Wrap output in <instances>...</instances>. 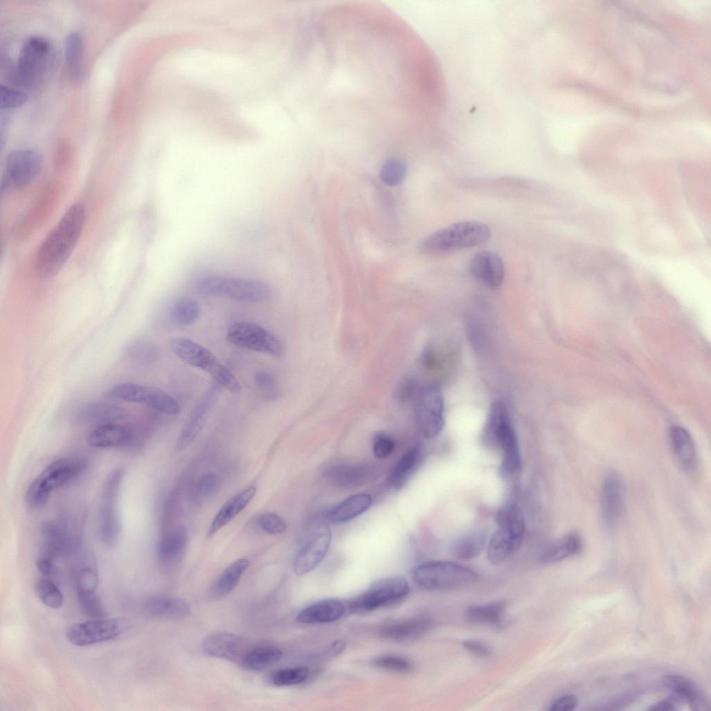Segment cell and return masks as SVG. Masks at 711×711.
<instances>
[{"mask_svg":"<svg viewBox=\"0 0 711 711\" xmlns=\"http://www.w3.org/2000/svg\"><path fill=\"white\" fill-rule=\"evenodd\" d=\"M410 592L409 584L401 576L378 579L362 594L353 599L349 608L354 612H365L396 603Z\"/></svg>","mask_w":711,"mask_h":711,"instance_id":"7c38bea8","label":"cell"},{"mask_svg":"<svg viewBox=\"0 0 711 711\" xmlns=\"http://www.w3.org/2000/svg\"><path fill=\"white\" fill-rule=\"evenodd\" d=\"M279 648L271 645H260L245 653L241 663L249 671H261L277 663L282 658Z\"/></svg>","mask_w":711,"mask_h":711,"instance_id":"74e56055","label":"cell"},{"mask_svg":"<svg viewBox=\"0 0 711 711\" xmlns=\"http://www.w3.org/2000/svg\"><path fill=\"white\" fill-rule=\"evenodd\" d=\"M84 460L78 457H65L49 464L28 485L25 502L33 509L46 506L53 491L75 480L85 468Z\"/></svg>","mask_w":711,"mask_h":711,"instance_id":"3957f363","label":"cell"},{"mask_svg":"<svg viewBox=\"0 0 711 711\" xmlns=\"http://www.w3.org/2000/svg\"><path fill=\"white\" fill-rule=\"evenodd\" d=\"M254 380L257 389L265 398L275 400L278 397L280 392L278 383L272 374L266 371H258Z\"/></svg>","mask_w":711,"mask_h":711,"instance_id":"681fc988","label":"cell"},{"mask_svg":"<svg viewBox=\"0 0 711 711\" xmlns=\"http://www.w3.org/2000/svg\"><path fill=\"white\" fill-rule=\"evenodd\" d=\"M42 166V156L37 150L21 149L11 151L6 158L1 190L28 186L38 177Z\"/></svg>","mask_w":711,"mask_h":711,"instance_id":"9a60e30c","label":"cell"},{"mask_svg":"<svg viewBox=\"0 0 711 711\" xmlns=\"http://www.w3.org/2000/svg\"><path fill=\"white\" fill-rule=\"evenodd\" d=\"M245 641L230 633H217L208 635L202 643L204 652L212 657L235 661L245 655Z\"/></svg>","mask_w":711,"mask_h":711,"instance_id":"603a6c76","label":"cell"},{"mask_svg":"<svg viewBox=\"0 0 711 711\" xmlns=\"http://www.w3.org/2000/svg\"><path fill=\"white\" fill-rule=\"evenodd\" d=\"M365 469L352 465H337L332 467L328 476L337 485L351 487L362 484L366 477Z\"/></svg>","mask_w":711,"mask_h":711,"instance_id":"b9f144b4","label":"cell"},{"mask_svg":"<svg viewBox=\"0 0 711 711\" xmlns=\"http://www.w3.org/2000/svg\"><path fill=\"white\" fill-rule=\"evenodd\" d=\"M248 566L249 560L240 558L227 567L212 583L210 589V596L220 599L228 594L237 585Z\"/></svg>","mask_w":711,"mask_h":711,"instance_id":"d590c367","label":"cell"},{"mask_svg":"<svg viewBox=\"0 0 711 711\" xmlns=\"http://www.w3.org/2000/svg\"><path fill=\"white\" fill-rule=\"evenodd\" d=\"M36 567L40 573L45 578H50L56 574V566L54 560L44 556L37 558Z\"/></svg>","mask_w":711,"mask_h":711,"instance_id":"680465c9","label":"cell"},{"mask_svg":"<svg viewBox=\"0 0 711 711\" xmlns=\"http://www.w3.org/2000/svg\"><path fill=\"white\" fill-rule=\"evenodd\" d=\"M187 539V532L183 527L165 533L157 544L159 560L167 564L176 562L185 548Z\"/></svg>","mask_w":711,"mask_h":711,"instance_id":"836d02e7","label":"cell"},{"mask_svg":"<svg viewBox=\"0 0 711 711\" xmlns=\"http://www.w3.org/2000/svg\"><path fill=\"white\" fill-rule=\"evenodd\" d=\"M123 625L116 619H92L70 626L66 637L72 644L84 646L112 639L121 634Z\"/></svg>","mask_w":711,"mask_h":711,"instance_id":"e0dca14e","label":"cell"},{"mask_svg":"<svg viewBox=\"0 0 711 711\" xmlns=\"http://www.w3.org/2000/svg\"><path fill=\"white\" fill-rule=\"evenodd\" d=\"M199 315L200 308L197 302L187 297L176 300L170 309L171 319L180 326H190L195 323Z\"/></svg>","mask_w":711,"mask_h":711,"instance_id":"60d3db41","label":"cell"},{"mask_svg":"<svg viewBox=\"0 0 711 711\" xmlns=\"http://www.w3.org/2000/svg\"><path fill=\"white\" fill-rule=\"evenodd\" d=\"M40 556L55 560L78 552L81 544L71 537L64 524L51 520L40 526Z\"/></svg>","mask_w":711,"mask_h":711,"instance_id":"ac0fdd59","label":"cell"},{"mask_svg":"<svg viewBox=\"0 0 711 711\" xmlns=\"http://www.w3.org/2000/svg\"><path fill=\"white\" fill-rule=\"evenodd\" d=\"M196 289L203 295L224 296L246 303L263 302L271 295L267 283L238 277L206 276L198 281Z\"/></svg>","mask_w":711,"mask_h":711,"instance_id":"9c48e42d","label":"cell"},{"mask_svg":"<svg viewBox=\"0 0 711 711\" xmlns=\"http://www.w3.org/2000/svg\"><path fill=\"white\" fill-rule=\"evenodd\" d=\"M469 271L471 274L491 288H498L503 283L505 269L501 258L490 251H483L470 260Z\"/></svg>","mask_w":711,"mask_h":711,"instance_id":"7402d4cb","label":"cell"},{"mask_svg":"<svg viewBox=\"0 0 711 711\" xmlns=\"http://www.w3.org/2000/svg\"><path fill=\"white\" fill-rule=\"evenodd\" d=\"M578 705V699L572 694L564 695L555 700L550 705L551 711H571Z\"/></svg>","mask_w":711,"mask_h":711,"instance_id":"6f0895ef","label":"cell"},{"mask_svg":"<svg viewBox=\"0 0 711 711\" xmlns=\"http://www.w3.org/2000/svg\"><path fill=\"white\" fill-rule=\"evenodd\" d=\"M310 674L309 669L303 667L284 668L275 671L271 676V682L276 686H293L306 681Z\"/></svg>","mask_w":711,"mask_h":711,"instance_id":"bcb514c9","label":"cell"},{"mask_svg":"<svg viewBox=\"0 0 711 711\" xmlns=\"http://www.w3.org/2000/svg\"><path fill=\"white\" fill-rule=\"evenodd\" d=\"M626 489L621 476L617 471L608 472L601 489V515L608 530L614 529L620 521L625 508Z\"/></svg>","mask_w":711,"mask_h":711,"instance_id":"2e32d148","label":"cell"},{"mask_svg":"<svg viewBox=\"0 0 711 711\" xmlns=\"http://www.w3.org/2000/svg\"><path fill=\"white\" fill-rule=\"evenodd\" d=\"M83 612L92 619L104 618L106 613L100 597L94 592H76Z\"/></svg>","mask_w":711,"mask_h":711,"instance_id":"7dc6e473","label":"cell"},{"mask_svg":"<svg viewBox=\"0 0 711 711\" xmlns=\"http://www.w3.org/2000/svg\"><path fill=\"white\" fill-rule=\"evenodd\" d=\"M663 685L679 699L687 701L694 710H705L707 700L699 688L690 680L679 675L663 677Z\"/></svg>","mask_w":711,"mask_h":711,"instance_id":"1f68e13d","label":"cell"},{"mask_svg":"<svg viewBox=\"0 0 711 711\" xmlns=\"http://www.w3.org/2000/svg\"><path fill=\"white\" fill-rule=\"evenodd\" d=\"M169 345L179 359L209 374L220 387L234 393L241 391L237 378L208 349L183 337L173 338Z\"/></svg>","mask_w":711,"mask_h":711,"instance_id":"8992f818","label":"cell"},{"mask_svg":"<svg viewBox=\"0 0 711 711\" xmlns=\"http://www.w3.org/2000/svg\"><path fill=\"white\" fill-rule=\"evenodd\" d=\"M497 528L491 536L487 549V558L494 564L508 558L520 545L525 532V521L516 504L505 506L497 515Z\"/></svg>","mask_w":711,"mask_h":711,"instance_id":"ba28073f","label":"cell"},{"mask_svg":"<svg viewBox=\"0 0 711 711\" xmlns=\"http://www.w3.org/2000/svg\"><path fill=\"white\" fill-rule=\"evenodd\" d=\"M220 387L216 383L209 387L194 407L177 440L176 446L178 451L184 450L196 438L218 396Z\"/></svg>","mask_w":711,"mask_h":711,"instance_id":"ffe728a7","label":"cell"},{"mask_svg":"<svg viewBox=\"0 0 711 711\" xmlns=\"http://www.w3.org/2000/svg\"><path fill=\"white\" fill-rule=\"evenodd\" d=\"M406 173L407 165L405 160L398 156H392L383 162L380 178L385 185L396 186L404 180Z\"/></svg>","mask_w":711,"mask_h":711,"instance_id":"7bdbcfd3","label":"cell"},{"mask_svg":"<svg viewBox=\"0 0 711 711\" xmlns=\"http://www.w3.org/2000/svg\"><path fill=\"white\" fill-rule=\"evenodd\" d=\"M85 208L72 206L44 240L35 257V270L43 278L57 274L74 251L83 231Z\"/></svg>","mask_w":711,"mask_h":711,"instance_id":"6da1fadb","label":"cell"},{"mask_svg":"<svg viewBox=\"0 0 711 711\" xmlns=\"http://www.w3.org/2000/svg\"><path fill=\"white\" fill-rule=\"evenodd\" d=\"M394 440L385 433H378L373 439L372 451L375 457L378 459L389 457L394 451Z\"/></svg>","mask_w":711,"mask_h":711,"instance_id":"f5cc1de1","label":"cell"},{"mask_svg":"<svg viewBox=\"0 0 711 711\" xmlns=\"http://www.w3.org/2000/svg\"><path fill=\"white\" fill-rule=\"evenodd\" d=\"M87 445L96 449L133 448L140 444L130 429L117 423L100 425L87 436Z\"/></svg>","mask_w":711,"mask_h":711,"instance_id":"44dd1931","label":"cell"},{"mask_svg":"<svg viewBox=\"0 0 711 711\" xmlns=\"http://www.w3.org/2000/svg\"><path fill=\"white\" fill-rule=\"evenodd\" d=\"M218 484L219 478L216 474H206L197 480L194 487L195 494L199 498L207 497L215 491Z\"/></svg>","mask_w":711,"mask_h":711,"instance_id":"db71d44e","label":"cell"},{"mask_svg":"<svg viewBox=\"0 0 711 711\" xmlns=\"http://www.w3.org/2000/svg\"><path fill=\"white\" fill-rule=\"evenodd\" d=\"M482 442L488 447L501 449L503 460L500 473L512 476L521 467V456L517 436L506 405L496 401L491 405L484 426Z\"/></svg>","mask_w":711,"mask_h":711,"instance_id":"7a4b0ae2","label":"cell"},{"mask_svg":"<svg viewBox=\"0 0 711 711\" xmlns=\"http://www.w3.org/2000/svg\"><path fill=\"white\" fill-rule=\"evenodd\" d=\"M123 355L125 359L132 364L148 366L158 360L159 351L153 344L135 340L130 342L124 347Z\"/></svg>","mask_w":711,"mask_h":711,"instance_id":"ab89813d","label":"cell"},{"mask_svg":"<svg viewBox=\"0 0 711 711\" xmlns=\"http://www.w3.org/2000/svg\"><path fill=\"white\" fill-rule=\"evenodd\" d=\"M491 236L488 226L477 221L458 222L441 228L424 238L419 244L421 252L438 254L478 246Z\"/></svg>","mask_w":711,"mask_h":711,"instance_id":"277c9868","label":"cell"},{"mask_svg":"<svg viewBox=\"0 0 711 711\" xmlns=\"http://www.w3.org/2000/svg\"><path fill=\"white\" fill-rule=\"evenodd\" d=\"M344 612V605L342 601L328 599L303 608L298 614L296 619L303 624L329 623L340 619Z\"/></svg>","mask_w":711,"mask_h":711,"instance_id":"f1b7e54d","label":"cell"},{"mask_svg":"<svg viewBox=\"0 0 711 711\" xmlns=\"http://www.w3.org/2000/svg\"><path fill=\"white\" fill-rule=\"evenodd\" d=\"M143 610L149 617L164 619H182L190 614V605L184 599L167 595H153L143 603Z\"/></svg>","mask_w":711,"mask_h":711,"instance_id":"cb8c5ba5","label":"cell"},{"mask_svg":"<svg viewBox=\"0 0 711 711\" xmlns=\"http://www.w3.org/2000/svg\"><path fill=\"white\" fill-rule=\"evenodd\" d=\"M256 523L260 529L271 535L282 533L287 528L285 520L274 512H268L260 515Z\"/></svg>","mask_w":711,"mask_h":711,"instance_id":"f907efd6","label":"cell"},{"mask_svg":"<svg viewBox=\"0 0 711 711\" xmlns=\"http://www.w3.org/2000/svg\"><path fill=\"white\" fill-rule=\"evenodd\" d=\"M670 446L680 467L693 471L698 463V453L694 438L689 432L680 426H673L669 432Z\"/></svg>","mask_w":711,"mask_h":711,"instance_id":"484cf974","label":"cell"},{"mask_svg":"<svg viewBox=\"0 0 711 711\" xmlns=\"http://www.w3.org/2000/svg\"><path fill=\"white\" fill-rule=\"evenodd\" d=\"M417 390L412 380L404 379L401 381L396 390V399L401 403L406 402L412 397H415Z\"/></svg>","mask_w":711,"mask_h":711,"instance_id":"9f6ffc18","label":"cell"},{"mask_svg":"<svg viewBox=\"0 0 711 711\" xmlns=\"http://www.w3.org/2000/svg\"><path fill=\"white\" fill-rule=\"evenodd\" d=\"M125 472L117 467L106 477L101 486L97 516V533L101 542L108 548L116 546L121 532L119 498Z\"/></svg>","mask_w":711,"mask_h":711,"instance_id":"5b68a950","label":"cell"},{"mask_svg":"<svg viewBox=\"0 0 711 711\" xmlns=\"http://www.w3.org/2000/svg\"><path fill=\"white\" fill-rule=\"evenodd\" d=\"M487 533L482 529L466 533L453 540L450 545L451 555L458 560H469L478 556L485 549Z\"/></svg>","mask_w":711,"mask_h":711,"instance_id":"d6a6232c","label":"cell"},{"mask_svg":"<svg viewBox=\"0 0 711 711\" xmlns=\"http://www.w3.org/2000/svg\"><path fill=\"white\" fill-rule=\"evenodd\" d=\"M256 492V487L250 485L230 499L213 518L208 531L211 537L230 523L249 503Z\"/></svg>","mask_w":711,"mask_h":711,"instance_id":"f546056e","label":"cell"},{"mask_svg":"<svg viewBox=\"0 0 711 711\" xmlns=\"http://www.w3.org/2000/svg\"><path fill=\"white\" fill-rule=\"evenodd\" d=\"M371 505V497L369 494H353L330 509L326 514V518L332 524H342L362 515Z\"/></svg>","mask_w":711,"mask_h":711,"instance_id":"4dcf8cb0","label":"cell"},{"mask_svg":"<svg viewBox=\"0 0 711 711\" xmlns=\"http://www.w3.org/2000/svg\"><path fill=\"white\" fill-rule=\"evenodd\" d=\"M435 625L433 619L419 617L387 624L380 630V635L396 642H408L427 634Z\"/></svg>","mask_w":711,"mask_h":711,"instance_id":"d4e9b609","label":"cell"},{"mask_svg":"<svg viewBox=\"0 0 711 711\" xmlns=\"http://www.w3.org/2000/svg\"><path fill=\"white\" fill-rule=\"evenodd\" d=\"M99 584V575L96 567L89 559H85L76 574V592H94Z\"/></svg>","mask_w":711,"mask_h":711,"instance_id":"f6af8a7d","label":"cell"},{"mask_svg":"<svg viewBox=\"0 0 711 711\" xmlns=\"http://www.w3.org/2000/svg\"><path fill=\"white\" fill-rule=\"evenodd\" d=\"M83 42L76 32L69 33L65 41L64 54L66 67L72 81L78 83L82 78Z\"/></svg>","mask_w":711,"mask_h":711,"instance_id":"f35d334b","label":"cell"},{"mask_svg":"<svg viewBox=\"0 0 711 711\" xmlns=\"http://www.w3.org/2000/svg\"><path fill=\"white\" fill-rule=\"evenodd\" d=\"M76 419L87 424L100 425L115 424L126 417L122 407L109 403L92 402L81 406L76 412Z\"/></svg>","mask_w":711,"mask_h":711,"instance_id":"83f0119b","label":"cell"},{"mask_svg":"<svg viewBox=\"0 0 711 711\" xmlns=\"http://www.w3.org/2000/svg\"><path fill=\"white\" fill-rule=\"evenodd\" d=\"M331 541L329 528H319L297 553L294 561V572L303 575L315 569L324 558Z\"/></svg>","mask_w":711,"mask_h":711,"instance_id":"d6986e66","label":"cell"},{"mask_svg":"<svg viewBox=\"0 0 711 711\" xmlns=\"http://www.w3.org/2000/svg\"><path fill=\"white\" fill-rule=\"evenodd\" d=\"M462 646L468 653L480 658L488 657L492 653V648L482 641L465 640L463 642Z\"/></svg>","mask_w":711,"mask_h":711,"instance_id":"11a10c76","label":"cell"},{"mask_svg":"<svg viewBox=\"0 0 711 711\" xmlns=\"http://www.w3.org/2000/svg\"><path fill=\"white\" fill-rule=\"evenodd\" d=\"M507 608L505 601L474 605L467 608L465 615L469 621L476 625L501 626Z\"/></svg>","mask_w":711,"mask_h":711,"instance_id":"e575fe53","label":"cell"},{"mask_svg":"<svg viewBox=\"0 0 711 711\" xmlns=\"http://www.w3.org/2000/svg\"><path fill=\"white\" fill-rule=\"evenodd\" d=\"M35 591L38 598L47 607L57 609L62 605V593L51 579L45 577L39 579Z\"/></svg>","mask_w":711,"mask_h":711,"instance_id":"ee69618b","label":"cell"},{"mask_svg":"<svg viewBox=\"0 0 711 711\" xmlns=\"http://www.w3.org/2000/svg\"><path fill=\"white\" fill-rule=\"evenodd\" d=\"M583 547L581 535L570 532L546 544L542 550L539 559L545 564L555 563L579 553Z\"/></svg>","mask_w":711,"mask_h":711,"instance_id":"4316f807","label":"cell"},{"mask_svg":"<svg viewBox=\"0 0 711 711\" xmlns=\"http://www.w3.org/2000/svg\"><path fill=\"white\" fill-rule=\"evenodd\" d=\"M106 395L113 399L142 404L168 415L180 412V404L166 392L153 387L123 383L110 387Z\"/></svg>","mask_w":711,"mask_h":711,"instance_id":"4fadbf2b","label":"cell"},{"mask_svg":"<svg viewBox=\"0 0 711 711\" xmlns=\"http://www.w3.org/2000/svg\"><path fill=\"white\" fill-rule=\"evenodd\" d=\"M0 99L1 108L8 110L23 105L27 100V96L24 92L1 85Z\"/></svg>","mask_w":711,"mask_h":711,"instance_id":"816d5d0a","label":"cell"},{"mask_svg":"<svg viewBox=\"0 0 711 711\" xmlns=\"http://www.w3.org/2000/svg\"><path fill=\"white\" fill-rule=\"evenodd\" d=\"M415 583L428 590L451 589L476 583L479 576L473 569L449 561L432 560L412 571Z\"/></svg>","mask_w":711,"mask_h":711,"instance_id":"52a82bcc","label":"cell"},{"mask_svg":"<svg viewBox=\"0 0 711 711\" xmlns=\"http://www.w3.org/2000/svg\"><path fill=\"white\" fill-rule=\"evenodd\" d=\"M676 709H677V708H676V705L675 704V699H667V700H663V701H659V702L652 705L651 707L649 708V710H653V711H655V710H659V711H660V710H664V711L669 710V711H670V710H675Z\"/></svg>","mask_w":711,"mask_h":711,"instance_id":"91938a15","label":"cell"},{"mask_svg":"<svg viewBox=\"0 0 711 711\" xmlns=\"http://www.w3.org/2000/svg\"><path fill=\"white\" fill-rule=\"evenodd\" d=\"M55 61L56 53L51 42L44 37H31L20 50L17 65L18 78L23 84L35 86L49 74Z\"/></svg>","mask_w":711,"mask_h":711,"instance_id":"30bf717a","label":"cell"},{"mask_svg":"<svg viewBox=\"0 0 711 711\" xmlns=\"http://www.w3.org/2000/svg\"><path fill=\"white\" fill-rule=\"evenodd\" d=\"M227 340L234 345L250 351L274 357L284 353L281 341L264 327L249 321H240L231 325Z\"/></svg>","mask_w":711,"mask_h":711,"instance_id":"5bb4252c","label":"cell"},{"mask_svg":"<svg viewBox=\"0 0 711 711\" xmlns=\"http://www.w3.org/2000/svg\"><path fill=\"white\" fill-rule=\"evenodd\" d=\"M415 417L418 428L428 439L442 431L444 419V399L440 388L435 384L418 388L414 397Z\"/></svg>","mask_w":711,"mask_h":711,"instance_id":"8fae6325","label":"cell"},{"mask_svg":"<svg viewBox=\"0 0 711 711\" xmlns=\"http://www.w3.org/2000/svg\"><path fill=\"white\" fill-rule=\"evenodd\" d=\"M419 446H414L408 451L396 463L387 478L390 487L399 490L405 484L421 458Z\"/></svg>","mask_w":711,"mask_h":711,"instance_id":"8d00e7d4","label":"cell"},{"mask_svg":"<svg viewBox=\"0 0 711 711\" xmlns=\"http://www.w3.org/2000/svg\"><path fill=\"white\" fill-rule=\"evenodd\" d=\"M371 664L378 669L399 672H409L412 669V662L408 659L393 655H383L375 658Z\"/></svg>","mask_w":711,"mask_h":711,"instance_id":"c3c4849f","label":"cell"}]
</instances>
